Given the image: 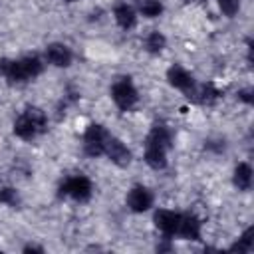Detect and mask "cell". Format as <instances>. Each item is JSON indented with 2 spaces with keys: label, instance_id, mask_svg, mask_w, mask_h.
Listing matches in <instances>:
<instances>
[{
  "label": "cell",
  "instance_id": "20",
  "mask_svg": "<svg viewBox=\"0 0 254 254\" xmlns=\"http://www.w3.org/2000/svg\"><path fill=\"white\" fill-rule=\"evenodd\" d=\"M252 246H254L252 228H246V230L240 234V238L230 246V250H232V252H250V250H252Z\"/></svg>",
  "mask_w": 254,
  "mask_h": 254
},
{
  "label": "cell",
  "instance_id": "21",
  "mask_svg": "<svg viewBox=\"0 0 254 254\" xmlns=\"http://www.w3.org/2000/svg\"><path fill=\"white\" fill-rule=\"evenodd\" d=\"M0 204L16 208L20 204V194L14 187H0Z\"/></svg>",
  "mask_w": 254,
  "mask_h": 254
},
{
  "label": "cell",
  "instance_id": "15",
  "mask_svg": "<svg viewBox=\"0 0 254 254\" xmlns=\"http://www.w3.org/2000/svg\"><path fill=\"white\" fill-rule=\"evenodd\" d=\"M12 131L18 139L22 141H34L40 133L36 131V127L32 125V121L26 117V113H20L16 119H14V125H12Z\"/></svg>",
  "mask_w": 254,
  "mask_h": 254
},
{
  "label": "cell",
  "instance_id": "6",
  "mask_svg": "<svg viewBox=\"0 0 254 254\" xmlns=\"http://www.w3.org/2000/svg\"><path fill=\"white\" fill-rule=\"evenodd\" d=\"M153 192L145 187V185H133L125 196V202H127V208L131 212H147L151 206H153Z\"/></svg>",
  "mask_w": 254,
  "mask_h": 254
},
{
  "label": "cell",
  "instance_id": "16",
  "mask_svg": "<svg viewBox=\"0 0 254 254\" xmlns=\"http://www.w3.org/2000/svg\"><path fill=\"white\" fill-rule=\"evenodd\" d=\"M145 141L157 143V145H161V147H165V149L169 151V149L173 147V133H171L169 127H165V125H155V127L147 133Z\"/></svg>",
  "mask_w": 254,
  "mask_h": 254
},
{
  "label": "cell",
  "instance_id": "25",
  "mask_svg": "<svg viewBox=\"0 0 254 254\" xmlns=\"http://www.w3.org/2000/svg\"><path fill=\"white\" fill-rule=\"evenodd\" d=\"M185 2H189V4H204L206 0H185Z\"/></svg>",
  "mask_w": 254,
  "mask_h": 254
},
{
  "label": "cell",
  "instance_id": "23",
  "mask_svg": "<svg viewBox=\"0 0 254 254\" xmlns=\"http://www.w3.org/2000/svg\"><path fill=\"white\" fill-rule=\"evenodd\" d=\"M238 99H240V101H244L246 105H250V103H252V89H250V87L240 89V91H238Z\"/></svg>",
  "mask_w": 254,
  "mask_h": 254
},
{
  "label": "cell",
  "instance_id": "22",
  "mask_svg": "<svg viewBox=\"0 0 254 254\" xmlns=\"http://www.w3.org/2000/svg\"><path fill=\"white\" fill-rule=\"evenodd\" d=\"M218 10L222 12V16L226 18H234L240 12V0H216Z\"/></svg>",
  "mask_w": 254,
  "mask_h": 254
},
{
  "label": "cell",
  "instance_id": "11",
  "mask_svg": "<svg viewBox=\"0 0 254 254\" xmlns=\"http://www.w3.org/2000/svg\"><path fill=\"white\" fill-rule=\"evenodd\" d=\"M167 149L157 145V143H149L145 141V151H143V159L145 163L153 169V171H163L167 167Z\"/></svg>",
  "mask_w": 254,
  "mask_h": 254
},
{
  "label": "cell",
  "instance_id": "5",
  "mask_svg": "<svg viewBox=\"0 0 254 254\" xmlns=\"http://www.w3.org/2000/svg\"><path fill=\"white\" fill-rule=\"evenodd\" d=\"M103 155H105L113 165H117V167H121V169L129 167L131 161H133V155H131L129 147H127L119 137H113V135H109V139H107V143H105V149H103Z\"/></svg>",
  "mask_w": 254,
  "mask_h": 254
},
{
  "label": "cell",
  "instance_id": "14",
  "mask_svg": "<svg viewBox=\"0 0 254 254\" xmlns=\"http://www.w3.org/2000/svg\"><path fill=\"white\" fill-rule=\"evenodd\" d=\"M252 175H254V171H252L250 163H246V161L238 163V165L234 167V171H232V183H234V187H236L240 192L250 190V189H252Z\"/></svg>",
  "mask_w": 254,
  "mask_h": 254
},
{
  "label": "cell",
  "instance_id": "12",
  "mask_svg": "<svg viewBox=\"0 0 254 254\" xmlns=\"http://www.w3.org/2000/svg\"><path fill=\"white\" fill-rule=\"evenodd\" d=\"M187 97L200 103V105H212V103L218 101L220 91L214 87V83H200V85L194 83V87L187 93Z\"/></svg>",
  "mask_w": 254,
  "mask_h": 254
},
{
  "label": "cell",
  "instance_id": "9",
  "mask_svg": "<svg viewBox=\"0 0 254 254\" xmlns=\"http://www.w3.org/2000/svg\"><path fill=\"white\" fill-rule=\"evenodd\" d=\"M44 56H46V62H48L50 65H54V67H69L71 62H73L71 50H69L65 44H62V42H52V44H48Z\"/></svg>",
  "mask_w": 254,
  "mask_h": 254
},
{
  "label": "cell",
  "instance_id": "13",
  "mask_svg": "<svg viewBox=\"0 0 254 254\" xmlns=\"http://www.w3.org/2000/svg\"><path fill=\"white\" fill-rule=\"evenodd\" d=\"M113 18H115L117 26L127 32V30L135 28V24H137V10L127 2H119L113 6Z\"/></svg>",
  "mask_w": 254,
  "mask_h": 254
},
{
  "label": "cell",
  "instance_id": "17",
  "mask_svg": "<svg viewBox=\"0 0 254 254\" xmlns=\"http://www.w3.org/2000/svg\"><path fill=\"white\" fill-rule=\"evenodd\" d=\"M143 46H145V52H149V54H161L167 48V38H165L163 32L153 30V32H149L145 36Z\"/></svg>",
  "mask_w": 254,
  "mask_h": 254
},
{
  "label": "cell",
  "instance_id": "18",
  "mask_svg": "<svg viewBox=\"0 0 254 254\" xmlns=\"http://www.w3.org/2000/svg\"><path fill=\"white\" fill-rule=\"evenodd\" d=\"M137 10L143 18L153 20V18H159L163 14L165 6L161 0H137Z\"/></svg>",
  "mask_w": 254,
  "mask_h": 254
},
{
  "label": "cell",
  "instance_id": "2",
  "mask_svg": "<svg viewBox=\"0 0 254 254\" xmlns=\"http://www.w3.org/2000/svg\"><path fill=\"white\" fill-rule=\"evenodd\" d=\"M111 99L121 111H131L139 101V91L133 85L131 77H119L111 83Z\"/></svg>",
  "mask_w": 254,
  "mask_h": 254
},
{
  "label": "cell",
  "instance_id": "24",
  "mask_svg": "<svg viewBox=\"0 0 254 254\" xmlns=\"http://www.w3.org/2000/svg\"><path fill=\"white\" fill-rule=\"evenodd\" d=\"M24 252H44V248H42V246H34V244H28V246H24Z\"/></svg>",
  "mask_w": 254,
  "mask_h": 254
},
{
  "label": "cell",
  "instance_id": "7",
  "mask_svg": "<svg viewBox=\"0 0 254 254\" xmlns=\"http://www.w3.org/2000/svg\"><path fill=\"white\" fill-rule=\"evenodd\" d=\"M179 220H181V212H175L171 208H159L153 214V222H155L157 230L167 238H175L177 236Z\"/></svg>",
  "mask_w": 254,
  "mask_h": 254
},
{
  "label": "cell",
  "instance_id": "1",
  "mask_svg": "<svg viewBox=\"0 0 254 254\" xmlns=\"http://www.w3.org/2000/svg\"><path fill=\"white\" fill-rule=\"evenodd\" d=\"M44 71V64L38 56H24L20 60H0V75L10 83H26L36 79Z\"/></svg>",
  "mask_w": 254,
  "mask_h": 254
},
{
  "label": "cell",
  "instance_id": "19",
  "mask_svg": "<svg viewBox=\"0 0 254 254\" xmlns=\"http://www.w3.org/2000/svg\"><path fill=\"white\" fill-rule=\"evenodd\" d=\"M26 117L32 121V125L36 127V131L42 135V133H46L48 131V115H46V111L44 109H40V107H26Z\"/></svg>",
  "mask_w": 254,
  "mask_h": 254
},
{
  "label": "cell",
  "instance_id": "3",
  "mask_svg": "<svg viewBox=\"0 0 254 254\" xmlns=\"http://www.w3.org/2000/svg\"><path fill=\"white\" fill-rule=\"evenodd\" d=\"M93 194V185L85 175H71L60 183V196H69L75 202H87Z\"/></svg>",
  "mask_w": 254,
  "mask_h": 254
},
{
  "label": "cell",
  "instance_id": "4",
  "mask_svg": "<svg viewBox=\"0 0 254 254\" xmlns=\"http://www.w3.org/2000/svg\"><path fill=\"white\" fill-rule=\"evenodd\" d=\"M109 135H111V133H109L101 123H89L87 129L83 131V153H85L87 157H91V159L101 157Z\"/></svg>",
  "mask_w": 254,
  "mask_h": 254
},
{
  "label": "cell",
  "instance_id": "8",
  "mask_svg": "<svg viewBox=\"0 0 254 254\" xmlns=\"http://www.w3.org/2000/svg\"><path fill=\"white\" fill-rule=\"evenodd\" d=\"M177 236L183 240H200L202 236V222L196 214L192 212H181V220H179V228H177Z\"/></svg>",
  "mask_w": 254,
  "mask_h": 254
},
{
  "label": "cell",
  "instance_id": "10",
  "mask_svg": "<svg viewBox=\"0 0 254 254\" xmlns=\"http://www.w3.org/2000/svg\"><path fill=\"white\" fill-rule=\"evenodd\" d=\"M167 81H169L175 89H179V91H183V93H189V91L194 87V79H192L190 71H187L183 65H171V67L167 69Z\"/></svg>",
  "mask_w": 254,
  "mask_h": 254
}]
</instances>
